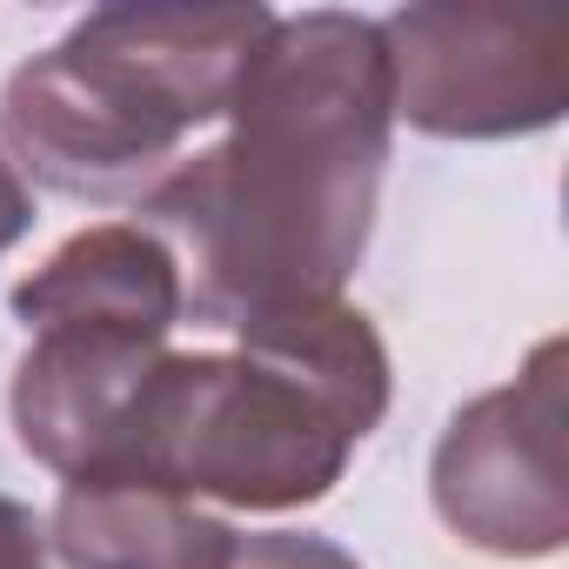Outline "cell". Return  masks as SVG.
Here are the masks:
<instances>
[{
	"label": "cell",
	"mask_w": 569,
	"mask_h": 569,
	"mask_svg": "<svg viewBox=\"0 0 569 569\" xmlns=\"http://www.w3.org/2000/svg\"><path fill=\"white\" fill-rule=\"evenodd\" d=\"M389 128L376 21L329 8L274 21L228 101V141L141 194V214L188 254L194 316L248 329L336 302L376 228Z\"/></svg>",
	"instance_id": "1"
},
{
	"label": "cell",
	"mask_w": 569,
	"mask_h": 569,
	"mask_svg": "<svg viewBox=\"0 0 569 569\" xmlns=\"http://www.w3.org/2000/svg\"><path fill=\"white\" fill-rule=\"evenodd\" d=\"M268 8H101L0 94V141L61 194H121L228 114Z\"/></svg>",
	"instance_id": "2"
},
{
	"label": "cell",
	"mask_w": 569,
	"mask_h": 569,
	"mask_svg": "<svg viewBox=\"0 0 569 569\" xmlns=\"http://www.w3.org/2000/svg\"><path fill=\"white\" fill-rule=\"evenodd\" d=\"M349 449L356 429L289 362L261 349L161 356L108 482H148L188 502L214 496L234 509H296L342 482Z\"/></svg>",
	"instance_id": "3"
},
{
	"label": "cell",
	"mask_w": 569,
	"mask_h": 569,
	"mask_svg": "<svg viewBox=\"0 0 569 569\" xmlns=\"http://www.w3.org/2000/svg\"><path fill=\"white\" fill-rule=\"evenodd\" d=\"M382 28L389 108L442 141L536 134L569 108V21L509 8H402Z\"/></svg>",
	"instance_id": "4"
},
{
	"label": "cell",
	"mask_w": 569,
	"mask_h": 569,
	"mask_svg": "<svg viewBox=\"0 0 569 569\" xmlns=\"http://www.w3.org/2000/svg\"><path fill=\"white\" fill-rule=\"evenodd\" d=\"M442 522L489 556H549L569 536L562 482V342H542L509 389L476 396L436 442Z\"/></svg>",
	"instance_id": "5"
},
{
	"label": "cell",
	"mask_w": 569,
	"mask_h": 569,
	"mask_svg": "<svg viewBox=\"0 0 569 569\" xmlns=\"http://www.w3.org/2000/svg\"><path fill=\"white\" fill-rule=\"evenodd\" d=\"M168 342L134 336V329H34V349L21 356L14 376V429L28 456H41L68 482H108L141 402V382Z\"/></svg>",
	"instance_id": "6"
},
{
	"label": "cell",
	"mask_w": 569,
	"mask_h": 569,
	"mask_svg": "<svg viewBox=\"0 0 569 569\" xmlns=\"http://www.w3.org/2000/svg\"><path fill=\"white\" fill-rule=\"evenodd\" d=\"M181 309H188L181 261L168 254L161 234L128 228V221L74 234L61 254H48V268H34L14 289V316L28 329L88 322V329H134V336L168 342Z\"/></svg>",
	"instance_id": "7"
},
{
	"label": "cell",
	"mask_w": 569,
	"mask_h": 569,
	"mask_svg": "<svg viewBox=\"0 0 569 569\" xmlns=\"http://www.w3.org/2000/svg\"><path fill=\"white\" fill-rule=\"evenodd\" d=\"M234 529L148 482H68L54 549L68 569H228Z\"/></svg>",
	"instance_id": "8"
},
{
	"label": "cell",
	"mask_w": 569,
	"mask_h": 569,
	"mask_svg": "<svg viewBox=\"0 0 569 569\" xmlns=\"http://www.w3.org/2000/svg\"><path fill=\"white\" fill-rule=\"evenodd\" d=\"M234 336H241V349H261L274 362H289L302 382H316L336 402V416L356 429V442L382 422V409H389V349H382V336L369 329L362 309L309 302V309H281L268 322H248Z\"/></svg>",
	"instance_id": "9"
},
{
	"label": "cell",
	"mask_w": 569,
	"mask_h": 569,
	"mask_svg": "<svg viewBox=\"0 0 569 569\" xmlns=\"http://www.w3.org/2000/svg\"><path fill=\"white\" fill-rule=\"evenodd\" d=\"M228 569H362L356 556H342L336 542H322V536H248V542H234V562Z\"/></svg>",
	"instance_id": "10"
},
{
	"label": "cell",
	"mask_w": 569,
	"mask_h": 569,
	"mask_svg": "<svg viewBox=\"0 0 569 569\" xmlns=\"http://www.w3.org/2000/svg\"><path fill=\"white\" fill-rule=\"evenodd\" d=\"M0 569H48V536L34 522V509L0 496Z\"/></svg>",
	"instance_id": "11"
},
{
	"label": "cell",
	"mask_w": 569,
	"mask_h": 569,
	"mask_svg": "<svg viewBox=\"0 0 569 569\" xmlns=\"http://www.w3.org/2000/svg\"><path fill=\"white\" fill-rule=\"evenodd\" d=\"M34 221V201H28V181L14 174V161H0V254H8Z\"/></svg>",
	"instance_id": "12"
}]
</instances>
